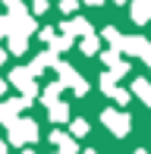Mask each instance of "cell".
<instances>
[{
    "label": "cell",
    "mask_w": 151,
    "mask_h": 154,
    "mask_svg": "<svg viewBox=\"0 0 151 154\" xmlns=\"http://www.w3.org/2000/svg\"><path fill=\"white\" fill-rule=\"evenodd\" d=\"M57 54H51V51H44V54H38V57L35 60H32L29 63V66H25V69H29V75H32V79H35V75H41V72H44V69H51V66H57Z\"/></svg>",
    "instance_id": "cell-8"
},
{
    "label": "cell",
    "mask_w": 151,
    "mask_h": 154,
    "mask_svg": "<svg viewBox=\"0 0 151 154\" xmlns=\"http://www.w3.org/2000/svg\"><path fill=\"white\" fill-rule=\"evenodd\" d=\"M10 82L22 91V101H25V104H32V101L38 97V91H41L38 82L29 75V69H25V66H16V69H13V72H10Z\"/></svg>",
    "instance_id": "cell-4"
},
{
    "label": "cell",
    "mask_w": 151,
    "mask_h": 154,
    "mask_svg": "<svg viewBox=\"0 0 151 154\" xmlns=\"http://www.w3.org/2000/svg\"><path fill=\"white\" fill-rule=\"evenodd\" d=\"M88 135V123L85 120H72L69 123V138H85Z\"/></svg>",
    "instance_id": "cell-16"
},
{
    "label": "cell",
    "mask_w": 151,
    "mask_h": 154,
    "mask_svg": "<svg viewBox=\"0 0 151 154\" xmlns=\"http://www.w3.org/2000/svg\"><path fill=\"white\" fill-rule=\"evenodd\" d=\"M47 116H51V123H66L69 120V104L66 101H54L51 107H47Z\"/></svg>",
    "instance_id": "cell-10"
},
{
    "label": "cell",
    "mask_w": 151,
    "mask_h": 154,
    "mask_svg": "<svg viewBox=\"0 0 151 154\" xmlns=\"http://www.w3.org/2000/svg\"><path fill=\"white\" fill-rule=\"evenodd\" d=\"M47 0H35V3H32V13H35V16H41V13H47Z\"/></svg>",
    "instance_id": "cell-19"
},
{
    "label": "cell",
    "mask_w": 151,
    "mask_h": 154,
    "mask_svg": "<svg viewBox=\"0 0 151 154\" xmlns=\"http://www.w3.org/2000/svg\"><path fill=\"white\" fill-rule=\"evenodd\" d=\"M107 41H110V51H116V54H132V57H142L151 66V41L148 38H142V35H120L113 29V25H107L104 32Z\"/></svg>",
    "instance_id": "cell-1"
},
{
    "label": "cell",
    "mask_w": 151,
    "mask_h": 154,
    "mask_svg": "<svg viewBox=\"0 0 151 154\" xmlns=\"http://www.w3.org/2000/svg\"><path fill=\"white\" fill-rule=\"evenodd\" d=\"M110 97H113L116 104H129V97H132V94H129L126 88H113V94H110Z\"/></svg>",
    "instance_id": "cell-18"
},
{
    "label": "cell",
    "mask_w": 151,
    "mask_h": 154,
    "mask_svg": "<svg viewBox=\"0 0 151 154\" xmlns=\"http://www.w3.org/2000/svg\"><path fill=\"white\" fill-rule=\"evenodd\" d=\"M132 154H148V151H145V148H139V151H132Z\"/></svg>",
    "instance_id": "cell-29"
},
{
    "label": "cell",
    "mask_w": 151,
    "mask_h": 154,
    "mask_svg": "<svg viewBox=\"0 0 151 154\" xmlns=\"http://www.w3.org/2000/svg\"><path fill=\"white\" fill-rule=\"evenodd\" d=\"M151 19V0H132V22L145 25Z\"/></svg>",
    "instance_id": "cell-9"
},
{
    "label": "cell",
    "mask_w": 151,
    "mask_h": 154,
    "mask_svg": "<svg viewBox=\"0 0 151 154\" xmlns=\"http://www.w3.org/2000/svg\"><path fill=\"white\" fill-rule=\"evenodd\" d=\"M101 123L107 126V129L113 132V135H129V129H132V120H129V113H123V110H113V107H107L104 113H101Z\"/></svg>",
    "instance_id": "cell-5"
},
{
    "label": "cell",
    "mask_w": 151,
    "mask_h": 154,
    "mask_svg": "<svg viewBox=\"0 0 151 154\" xmlns=\"http://www.w3.org/2000/svg\"><path fill=\"white\" fill-rule=\"evenodd\" d=\"M60 10L63 13H76V0H60Z\"/></svg>",
    "instance_id": "cell-20"
},
{
    "label": "cell",
    "mask_w": 151,
    "mask_h": 154,
    "mask_svg": "<svg viewBox=\"0 0 151 154\" xmlns=\"http://www.w3.org/2000/svg\"><path fill=\"white\" fill-rule=\"evenodd\" d=\"M129 94H135L142 104H148V107H151V82H148V79H135V82H132V91H129Z\"/></svg>",
    "instance_id": "cell-11"
},
{
    "label": "cell",
    "mask_w": 151,
    "mask_h": 154,
    "mask_svg": "<svg viewBox=\"0 0 151 154\" xmlns=\"http://www.w3.org/2000/svg\"><path fill=\"white\" fill-rule=\"evenodd\" d=\"M69 47H72V38H66V35H54L51 44H47V51H51V54H63V51H69Z\"/></svg>",
    "instance_id": "cell-14"
},
{
    "label": "cell",
    "mask_w": 151,
    "mask_h": 154,
    "mask_svg": "<svg viewBox=\"0 0 151 154\" xmlns=\"http://www.w3.org/2000/svg\"><path fill=\"white\" fill-rule=\"evenodd\" d=\"M79 47H82V54H85V57H94V54L101 51V38L91 32V35H85V38H82V44H79Z\"/></svg>",
    "instance_id": "cell-13"
},
{
    "label": "cell",
    "mask_w": 151,
    "mask_h": 154,
    "mask_svg": "<svg viewBox=\"0 0 151 154\" xmlns=\"http://www.w3.org/2000/svg\"><path fill=\"white\" fill-rule=\"evenodd\" d=\"M3 94H6V82L0 79V97H3Z\"/></svg>",
    "instance_id": "cell-23"
},
{
    "label": "cell",
    "mask_w": 151,
    "mask_h": 154,
    "mask_svg": "<svg viewBox=\"0 0 151 154\" xmlns=\"http://www.w3.org/2000/svg\"><path fill=\"white\" fill-rule=\"evenodd\" d=\"M82 3H88V6H98V3H101V0H82Z\"/></svg>",
    "instance_id": "cell-25"
},
{
    "label": "cell",
    "mask_w": 151,
    "mask_h": 154,
    "mask_svg": "<svg viewBox=\"0 0 151 154\" xmlns=\"http://www.w3.org/2000/svg\"><path fill=\"white\" fill-rule=\"evenodd\" d=\"M79 154H98V151H91V148H88V151H79Z\"/></svg>",
    "instance_id": "cell-28"
},
{
    "label": "cell",
    "mask_w": 151,
    "mask_h": 154,
    "mask_svg": "<svg viewBox=\"0 0 151 154\" xmlns=\"http://www.w3.org/2000/svg\"><path fill=\"white\" fill-rule=\"evenodd\" d=\"M35 142H38V123L35 120H16L10 126V145L25 148V145H35Z\"/></svg>",
    "instance_id": "cell-3"
},
{
    "label": "cell",
    "mask_w": 151,
    "mask_h": 154,
    "mask_svg": "<svg viewBox=\"0 0 151 154\" xmlns=\"http://www.w3.org/2000/svg\"><path fill=\"white\" fill-rule=\"evenodd\" d=\"M25 107H29V104H25L22 97H13V101H3V104H0V123H3L6 129H10V126L19 120V110H25Z\"/></svg>",
    "instance_id": "cell-6"
},
{
    "label": "cell",
    "mask_w": 151,
    "mask_h": 154,
    "mask_svg": "<svg viewBox=\"0 0 151 154\" xmlns=\"http://www.w3.org/2000/svg\"><path fill=\"white\" fill-rule=\"evenodd\" d=\"M0 154H10V148H6V142H0Z\"/></svg>",
    "instance_id": "cell-24"
},
{
    "label": "cell",
    "mask_w": 151,
    "mask_h": 154,
    "mask_svg": "<svg viewBox=\"0 0 151 154\" xmlns=\"http://www.w3.org/2000/svg\"><path fill=\"white\" fill-rule=\"evenodd\" d=\"M54 69H57V75H60L57 82H60V85H63V88H72V91L79 94V97H85V94H88V82L82 79L79 72H76V69L69 66V63L57 60V66H54Z\"/></svg>",
    "instance_id": "cell-2"
},
{
    "label": "cell",
    "mask_w": 151,
    "mask_h": 154,
    "mask_svg": "<svg viewBox=\"0 0 151 154\" xmlns=\"http://www.w3.org/2000/svg\"><path fill=\"white\" fill-rule=\"evenodd\" d=\"M6 38H10V54H25L29 38H22V35H6Z\"/></svg>",
    "instance_id": "cell-15"
},
{
    "label": "cell",
    "mask_w": 151,
    "mask_h": 154,
    "mask_svg": "<svg viewBox=\"0 0 151 154\" xmlns=\"http://www.w3.org/2000/svg\"><path fill=\"white\" fill-rule=\"evenodd\" d=\"M3 60H6V51H3V47H0V66H3Z\"/></svg>",
    "instance_id": "cell-26"
},
{
    "label": "cell",
    "mask_w": 151,
    "mask_h": 154,
    "mask_svg": "<svg viewBox=\"0 0 151 154\" xmlns=\"http://www.w3.org/2000/svg\"><path fill=\"white\" fill-rule=\"evenodd\" d=\"M60 32H63L66 38H72V41H76V35H79V38L91 35V22H88L85 16H76V19H66V22L60 25Z\"/></svg>",
    "instance_id": "cell-7"
},
{
    "label": "cell",
    "mask_w": 151,
    "mask_h": 154,
    "mask_svg": "<svg viewBox=\"0 0 151 154\" xmlns=\"http://www.w3.org/2000/svg\"><path fill=\"white\" fill-rule=\"evenodd\" d=\"M113 3H120V6H123V3H126V0H113Z\"/></svg>",
    "instance_id": "cell-30"
},
{
    "label": "cell",
    "mask_w": 151,
    "mask_h": 154,
    "mask_svg": "<svg viewBox=\"0 0 151 154\" xmlns=\"http://www.w3.org/2000/svg\"><path fill=\"white\" fill-rule=\"evenodd\" d=\"M6 32H10V19L0 16V38H6Z\"/></svg>",
    "instance_id": "cell-22"
},
{
    "label": "cell",
    "mask_w": 151,
    "mask_h": 154,
    "mask_svg": "<svg viewBox=\"0 0 151 154\" xmlns=\"http://www.w3.org/2000/svg\"><path fill=\"white\" fill-rule=\"evenodd\" d=\"M60 91H63V85H60V82H51L47 88H41V91H38V97L47 104V107H51L54 101H60Z\"/></svg>",
    "instance_id": "cell-12"
},
{
    "label": "cell",
    "mask_w": 151,
    "mask_h": 154,
    "mask_svg": "<svg viewBox=\"0 0 151 154\" xmlns=\"http://www.w3.org/2000/svg\"><path fill=\"white\" fill-rule=\"evenodd\" d=\"M19 154H35V151H32V148H22V151H19Z\"/></svg>",
    "instance_id": "cell-27"
},
{
    "label": "cell",
    "mask_w": 151,
    "mask_h": 154,
    "mask_svg": "<svg viewBox=\"0 0 151 154\" xmlns=\"http://www.w3.org/2000/svg\"><path fill=\"white\" fill-rule=\"evenodd\" d=\"M113 88H116V79H113L110 72H101V94L110 97V94H113Z\"/></svg>",
    "instance_id": "cell-17"
},
{
    "label": "cell",
    "mask_w": 151,
    "mask_h": 154,
    "mask_svg": "<svg viewBox=\"0 0 151 154\" xmlns=\"http://www.w3.org/2000/svg\"><path fill=\"white\" fill-rule=\"evenodd\" d=\"M38 35H41V41H44V44H51V38H54L57 32H54V29H41Z\"/></svg>",
    "instance_id": "cell-21"
}]
</instances>
